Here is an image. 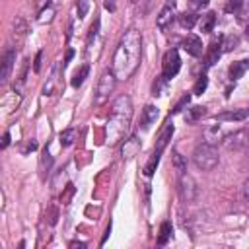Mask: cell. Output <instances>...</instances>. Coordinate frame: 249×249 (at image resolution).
<instances>
[{
  "mask_svg": "<svg viewBox=\"0 0 249 249\" xmlns=\"http://www.w3.org/2000/svg\"><path fill=\"white\" fill-rule=\"evenodd\" d=\"M142 56V37L140 31L128 29L119 41V47L113 56V72L119 80H126L134 74Z\"/></svg>",
  "mask_w": 249,
  "mask_h": 249,
  "instance_id": "cell-1",
  "label": "cell"
},
{
  "mask_svg": "<svg viewBox=\"0 0 249 249\" xmlns=\"http://www.w3.org/2000/svg\"><path fill=\"white\" fill-rule=\"evenodd\" d=\"M130 121H132V101L128 95H121L115 99L113 109H111V117H109L107 126H105L109 146H115L128 132Z\"/></svg>",
  "mask_w": 249,
  "mask_h": 249,
  "instance_id": "cell-2",
  "label": "cell"
},
{
  "mask_svg": "<svg viewBox=\"0 0 249 249\" xmlns=\"http://www.w3.org/2000/svg\"><path fill=\"white\" fill-rule=\"evenodd\" d=\"M218 150L214 148V144H208V142H204V144H198L196 148H195V152H193V161H195V165L198 167V169H202V171H210V169H214L216 165H218Z\"/></svg>",
  "mask_w": 249,
  "mask_h": 249,
  "instance_id": "cell-3",
  "label": "cell"
},
{
  "mask_svg": "<svg viewBox=\"0 0 249 249\" xmlns=\"http://www.w3.org/2000/svg\"><path fill=\"white\" fill-rule=\"evenodd\" d=\"M115 80H117V76H115L113 70H111V72L105 70V72L101 74L99 84H97V89H95V97H93V103H95V105H103V103L107 101L109 93L115 89Z\"/></svg>",
  "mask_w": 249,
  "mask_h": 249,
  "instance_id": "cell-4",
  "label": "cell"
},
{
  "mask_svg": "<svg viewBox=\"0 0 249 249\" xmlns=\"http://www.w3.org/2000/svg\"><path fill=\"white\" fill-rule=\"evenodd\" d=\"M181 68V58H179V53L175 49H169L165 54H163V60H161V76L165 80H171L177 76Z\"/></svg>",
  "mask_w": 249,
  "mask_h": 249,
  "instance_id": "cell-5",
  "label": "cell"
},
{
  "mask_svg": "<svg viewBox=\"0 0 249 249\" xmlns=\"http://www.w3.org/2000/svg\"><path fill=\"white\" fill-rule=\"evenodd\" d=\"M196 195V185H195V179L185 171V173H179V196L183 202H191Z\"/></svg>",
  "mask_w": 249,
  "mask_h": 249,
  "instance_id": "cell-6",
  "label": "cell"
},
{
  "mask_svg": "<svg viewBox=\"0 0 249 249\" xmlns=\"http://www.w3.org/2000/svg\"><path fill=\"white\" fill-rule=\"evenodd\" d=\"M175 16H177V2L175 0H165V4L161 6L160 14L156 16V25L160 29H165L173 21Z\"/></svg>",
  "mask_w": 249,
  "mask_h": 249,
  "instance_id": "cell-7",
  "label": "cell"
},
{
  "mask_svg": "<svg viewBox=\"0 0 249 249\" xmlns=\"http://www.w3.org/2000/svg\"><path fill=\"white\" fill-rule=\"evenodd\" d=\"M249 142V132L247 130H237L230 136L224 138V146L228 150H239V148H245V144Z\"/></svg>",
  "mask_w": 249,
  "mask_h": 249,
  "instance_id": "cell-8",
  "label": "cell"
},
{
  "mask_svg": "<svg viewBox=\"0 0 249 249\" xmlns=\"http://www.w3.org/2000/svg\"><path fill=\"white\" fill-rule=\"evenodd\" d=\"M222 43H224V37H218V39H212V41H210L208 51H206V56H204V60H206L204 64H206V66H212V64L220 58V54L224 53Z\"/></svg>",
  "mask_w": 249,
  "mask_h": 249,
  "instance_id": "cell-9",
  "label": "cell"
},
{
  "mask_svg": "<svg viewBox=\"0 0 249 249\" xmlns=\"http://www.w3.org/2000/svg\"><path fill=\"white\" fill-rule=\"evenodd\" d=\"M14 62H16V51L14 49H6L4 51V56H2V74H0V82L6 84L10 74H12V68H14Z\"/></svg>",
  "mask_w": 249,
  "mask_h": 249,
  "instance_id": "cell-10",
  "label": "cell"
},
{
  "mask_svg": "<svg viewBox=\"0 0 249 249\" xmlns=\"http://www.w3.org/2000/svg\"><path fill=\"white\" fill-rule=\"evenodd\" d=\"M181 47H183L191 56H200V54H202V41H200L198 35H193V33L187 35V37L183 39Z\"/></svg>",
  "mask_w": 249,
  "mask_h": 249,
  "instance_id": "cell-11",
  "label": "cell"
},
{
  "mask_svg": "<svg viewBox=\"0 0 249 249\" xmlns=\"http://www.w3.org/2000/svg\"><path fill=\"white\" fill-rule=\"evenodd\" d=\"M249 119V109H233V111H224L216 115V121H228V123H239Z\"/></svg>",
  "mask_w": 249,
  "mask_h": 249,
  "instance_id": "cell-12",
  "label": "cell"
},
{
  "mask_svg": "<svg viewBox=\"0 0 249 249\" xmlns=\"http://www.w3.org/2000/svg\"><path fill=\"white\" fill-rule=\"evenodd\" d=\"M158 115H160V111H158L156 105H146V107L142 109V117H140V126H142V130H148V128L156 123Z\"/></svg>",
  "mask_w": 249,
  "mask_h": 249,
  "instance_id": "cell-13",
  "label": "cell"
},
{
  "mask_svg": "<svg viewBox=\"0 0 249 249\" xmlns=\"http://www.w3.org/2000/svg\"><path fill=\"white\" fill-rule=\"evenodd\" d=\"M171 136H173V124H171V123H167V124L163 126V130L160 132V136H158V142H156L154 152H156V154H163V150H165L167 142L171 140Z\"/></svg>",
  "mask_w": 249,
  "mask_h": 249,
  "instance_id": "cell-14",
  "label": "cell"
},
{
  "mask_svg": "<svg viewBox=\"0 0 249 249\" xmlns=\"http://www.w3.org/2000/svg\"><path fill=\"white\" fill-rule=\"evenodd\" d=\"M247 68H249V60H237V62H233L231 66H230V80H239L245 72H247Z\"/></svg>",
  "mask_w": 249,
  "mask_h": 249,
  "instance_id": "cell-15",
  "label": "cell"
},
{
  "mask_svg": "<svg viewBox=\"0 0 249 249\" xmlns=\"http://www.w3.org/2000/svg\"><path fill=\"white\" fill-rule=\"evenodd\" d=\"M140 150V140L136 136L124 140V146H123V158H132L136 156V152Z\"/></svg>",
  "mask_w": 249,
  "mask_h": 249,
  "instance_id": "cell-16",
  "label": "cell"
},
{
  "mask_svg": "<svg viewBox=\"0 0 249 249\" xmlns=\"http://www.w3.org/2000/svg\"><path fill=\"white\" fill-rule=\"evenodd\" d=\"M214 23H216V14H214V12H208V14H204V16L200 18L198 27H200L202 33H210L212 27H214Z\"/></svg>",
  "mask_w": 249,
  "mask_h": 249,
  "instance_id": "cell-17",
  "label": "cell"
},
{
  "mask_svg": "<svg viewBox=\"0 0 249 249\" xmlns=\"http://www.w3.org/2000/svg\"><path fill=\"white\" fill-rule=\"evenodd\" d=\"M88 74H89V66L88 64H82L76 72H74V76H72V88H80L82 84H84V80L88 78Z\"/></svg>",
  "mask_w": 249,
  "mask_h": 249,
  "instance_id": "cell-18",
  "label": "cell"
},
{
  "mask_svg": "<svg viewBox=\"0 0 249 249\" xmlns=\"http://www.w3.org/2000/svg\"><path fill=\"white\" fill-rule=\"evenodd\" d=\"M196 21H198V16H196L195 12H185V14L179 16V23H181V27H185V29H193V27L196 25Z\"/></svg>",
  "mask_w": 249,
  "mask_h": 249,
  "instance_id": "cell-19",
  "label": "cell"
},
{
  "mask_svg": "<svg viewBox=\"0 0 249 249\" xmlns=\"http://www.w3.org/2000/svg\"><path fill=\"white\" fill-rule=\"evenodd\" d=\"M160 158H161V154H152L150 156V160L146 161V165H144V175L146 177H152L154 175V171H156V167H158V163H160Z\"/></svg>",
  "mask_w": 249,
  "mask_h": 249,
  "instance_id": "cell-20",
  "label": "cell"
},
{
  "mask_svg": "<svg viewBox=\"0 0 249 249\" xmlns=\"http://www.w3.org/2000/svg\"><path fill=\"white\" fill-rule=\"evenodd\" d=\"M169 237H171V224H169V222H163V224L160 226V235H158V243H160V245H165Z\"/></svg>",
  "mask_w": 249,
  "mask_h": 249,
  "instance_id": "cell-21",
  "label": "cell"
},
{
  "mask_svg": "<svg viewBox=\"0 0 249 249\" xmlns=\"http://www.w3.org/2000/svg\"><path fill=\"white\" fill-rule=\"evenodd\" d=\"M206 115V109L202 107V105H196V107H193V109H189V113L185 115V119L189 121V123H193V121H198L200 117H204Z\"/></svg>",
  "mask_w": 249,
  "mask_h": 249,
  "instance_id": "cell-22",
  "label": "cell"
},
{
  "mask_svg": "<svg viewBox=\"0 0 249 249\" xmlns=\"http://www.w3.org/2000/svg\"><path fill=\"white\" fill-rule=\"evenodd\" d=\"M171 160H173V167H175L179 173H185V171H187V160H185L179 152H173V154H171Z\"/></svg>",
  "mask_w": 249,
  "mask_h": 249,
  "instance_id": "cell-23",
  "label": "cell"
},
{
  "mask_svg": "<svg viewBox=\"0 0 249 249\" xmlns=\"http://www.w3.org/2000/svg\"><path fill=\"white\" fill-rule=\"evenodd\" d=\"M74 136H76V130L74 128H66V130H62L60 132V136H58V140H60V146H70L72 142H74Z\"/></svg>",
  "mask_w": 249,
  "mask_h": 249,
  "instance_id": "cell-24",
  "label": "cell"
},
{
  "mask_svg": "<svg viewBox=\"0 0 249 249\" xmlns=\"http://www.w3.org/2000/svg\"><path fill=\"white\" fill-rule=\"evenodd\" d=\"M237 45H239V37H237V35H228V37H224L222 49H224V53H230V51H233Z\"/></svg>",
  "mask_w": 249,
  "mask_h": 249,
  "instance_id": "cell-25",
  "label": "cell"
},
{
  "mask_svg": "<svg viewBox=\"0 0 249 249\" xmlns=\"http://www.w3.org/2000/svg\"><path fill=\"white\" fill-rule=\"evenodd\" d=\"M222 138H224V134H222V130L218 126H212L210 130H206V142L208 144H214L216 140H222Z\"/></svg>",
  "mask_w": 249,
  "mask_h": 249,
  "instance_id": "cell-26",
  "label": "cell"
},
{
  "mask_svg": "<svg viewBox=\"0 0 249 249\" xmlns=\"http://www.w3.org/2000/svg\"><path fill=\"white\" fill-rule=\"evenodd\" d=\"M53 16H54V8L49 6V8H45V10L39 14L37 21H39V23H49V21H53Z\"/></svg>",
  "mask_w": 249,
  "mask_h": 249,
  "instance_id": "cell-27",
  "label": "cell"
},
{
  "mask_svg": "<svg viewBox=\"0 0 249 249\" xmlns=\"http://www.w3.org/2000/svg\"><path fill=\"white\" fill-rule=\"evenodd\" d=\"M206 86H208V78L202 74V76L196 80V84H195V88H193V93H195V95H200V93L206 89Z\"/></svg>",
  "mask_w": 249,
  "mask_h": 249,
  "instance_id": "cell-28",
  "label": "cell"
},
{
  "mask_svg": "<svg viewBox=\"0 0 249 249\" xmlns=\"http://www.w3.org/2000/svg\"><path fill=\"white\" fill-rule=\"evenodd\" d=\"M25 31H27V25H25L23 18H16V21H14V33L19 35V37H23Z\"/></svg>",
  "mask_w": 249,
  "mask_h": 249,
  "instance_id": "cell-29",
  "label": "cell"
},
{
  "mask_svg": "<svg viewBox=\"0 0 249 249\" xmlns=\"http://www.w3.org/2000/svg\"><path fill=\"white\" fill-rule=\"evenodd\" d=\"M165 82H167V80H165L163 76H160V78L154 82V86H152V93H154V95H161V91H163V88H165Z\"/></svg>",
  "mask_w": 249,
  "mask_h": 249,
  "instance_id": "cell-30",
  "label": "cell"
},
{
  "mask_svg": "<svg viewBox=\"0 0 249 249\" xmlns=\"http://www.w3.org/2000/svg\"><path fill=\"white\" fill-rule=\"evenodd\" d=\"M76 10H78V18H80V19L86 18V14H88V10H89V0H78Z\"/></svg>",
  "mask_w": 249,
  "mask_h": 249,
  "instance_id": "cell-31",
  "label": "cell"
},
{
  "mask_svg": "<svg viewBox=\"0 0 249 249\" xmlns=\"http://www.w3.org/2000/svg\"><path fill=\"white\" fill-rule=\"evenodd\" d=\"M189 101H191V95H189V93H185V95L175 103V107L171 109V113H179V111H183V107H185V105H189Z\"/></svg>",
  "mask_w": 249,
  "mask_h": 249,
  "instance_id": "cell-32",
  "label": "cell"
},
{
  "mask_svg": "<svg viewBox=\"0 0 249 249\" xmlns=\"http://www.w3.org/2000/svg\"><path fill=\"white\" fill-rule=\"evenodd\" d=\"M97 31H99V19H95V21L91 23V27H89V33H88V47H91V41L95 39Z\"/></svg>",
  "mask_w": 249,
  "mask_h": 249,
  "instance_id": "cell-33",
  "label": "cell"
},
{
  "mask_svg": "<svg viewBox=\"0 0 249 249\" xmlns=\"http://www.w3.org/2000/svg\"><path fill=\"white\" fill-rule=\"evenodd\" d=\"M72 195H74V185L72 183H68L66 185V191L62 193V196H60V202L62 204H68L70 202V198H72Z\"/></svg>",
  "mask_w": 249,
  "mask_h": 249,
  "instance_id": "cell-34",
  "label": "cell"
},
{
  "mask_svg": "<svg viewBox=\"0 0 249 249\" xmlns=\"http://www.w3.org/2000/svg\"><path fill=\"white\" fill-rule=\"evenodd\" d=\"M208 2L210 0H189V8L195 12V10H202V8H206L208 6Z\"/></svg>",
  "mask_w": 249,
  "mask_h": 249,
  "instance_id": "cell-35",
  "label": "cell"
},
{
  "mask_svg": "<svg viewBox=\"0 0 249 249\" xmlns=\"http://www.w3.org/2000/svg\"><path fill=\"white\" fill-rule=\"evenodd\" d=\"M241 2H243V0H230V2L226 4V12H230V14H231V12H237V10L241 8Z\"/></svg>",
  "mask_w": 249,
  "mask_h": 249,
  "instance_id": "cell-36",
  "label": "cell"
},
{
  "mask_svg": "<svg viewBox=\"0 0 249 249\" xmlns=\"http://www.w3.org/2000/svg\"><path fill=\"white\" fill-rule=\"evenodd\" d=\"M41 60H43V51H39V53L35 54V60H33V70H35V72L41 70Z\"/></svg>",
  "mask_w": 249,
  "mask_h": 249,
  "instance_id": "cell-37",
  "label": "cell"
},
{
  "mask_svg": "<svg viewBox=\"0 0 249 249\" xmlns=\"http://www.w3.org/2000/svg\"><path fill=\"white\" fill-rule=\"evenodd\" d=\"M56 218H58V210H56V206H51V210H49V222L54 226L56 224Z\"/></svg>",
  "mask_w": 249,
  "mask_h": 249,
  "instance_id": "cell-38",
  "label": "cell"
},
{
  "mask_svg": "<svg viewBox=\"0 0 249 249\" xmlns=\"http://www.w3.org/2000/svg\"><path fill=\"white\" fill-rule=\"evenodd\" d=\"M103 6H105V10L115 12L117 10V0H103Z\"/></svg>",
  "mask_w": 249,
  "mask_h": 249,
  "instance_id": "cell-39",
  "label": "cell"
},
{
  "mask_svg": "<svg viewBox=\"0 0 249 249\" xmlns=\"http://www.w3.org/2000/svg\"><path fill=\"white\" fill-rule=\"evenodd\" d=\"M10 144V132H4V136H2V148H6Z\"/></svg>",
  "mask_w": 249,
  "mask_h": 249,
  "instance_id": "cell-40",
  "label": "cell"
},
{
  "mask_svg": "<svg viewBox=\"0 0 249 249\" xmlns=\"http://www.w3.org/2000/svg\"><path fill=\"white\" fill-rule=\"evenodd\" d=\"M243 196L249 198V179H245V183H243Z\"/></svg>",
  "mask_w": 249,
  "mask_h": 249,
  "instance_id": "cell-41",
  "label": "cell"
},
{
  "mask_svg": "<svg viewBox=\"0 0 249 249\" xmlns=\"http://www.w3.org/2000/svg\"><path fill=\"white\" fill-rule=\"evenodd\" d=\"M70 247H80V249H84L86 243H84V241H70Z\"/></svg>",
  "mask_w": 249,
  "mask_h": 249,
  "instance_id": "cell-42",
  "label": "cell"
},
{
  "mask_svg": "<svg viewBox=\"0 0 249 249\" xmlns=\"http://www.w3.org/2000/svg\"><path fill=\"white\" fill-rule=\"evenodd\" d=\"M72 56H74V51H68V53H66V62H68ZM66 62H64V64H66Z\"/></svg>",
  "mask_w": 249,
  "mask_h": 249,
  "instance_id": "cell-43",
  "label": "cell"
},
{
  "mask_svg": "<svg viewBox=\"0 0 249 249\" xmlns=\"http://www.w3.org/2000/svg\"><path fill=\"white\" fill-rule=\"evenodd\" d=\"M245 37H247V39H249V25H247V27H245Z\"/></svg>",
  "mask_w": 249,
  "mask_h": 249,
  "instance_id": "cell-44",
  "label": "cell"
},
{
  "mask_svg": "<svg viewBox=\"0 0 249 249\" xmlns=\"http://www.w3.org/2000/svg\"><path fill=\"white\" fill-rule=\"evenodd\" d=\"M245 150H247V156H249V142L245 144Z\"/></svg>",
  "mask_w": 249,
  "mask_h": 249,
  "instance_id": "cell-45",
  "label": "cell"
},
{
  "mask_svg": "<svg viewBox=\"0 0 249 249\" xmlns=\"http://www.w3.org/2000/svg\"><path fill=\"white\" fill-rule=\"evenodd\" d=\"M130 2H132V4H134V2H138V0H130Z\"/></svg>",
  "mask_w": 249,
  "mask_h": 249,
  "instance_id": "cell-46",
  "label": "cell"
}]
</instances>
